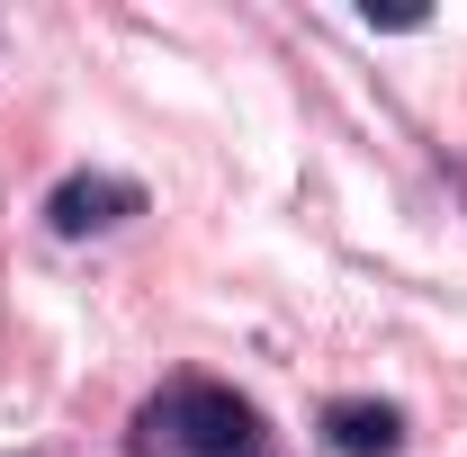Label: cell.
I'll return each instance as SVG.
<instances>
[{
  "instance_id": "1",
  "label": "cell",
  "mask_w": 467,
  "mask_h": 457,
  "mask_svg": "<svg viewBox=\"0 0 467 457\" xmlns=\"http://www.w3.org/2000/svg\"><path fill=\"white\" fill-rule=\"evenodd\" d=\"M126 457H279L270 412L225 377H171L126 412Z\"/></svg>"
},
{
  "instance_id": "2",
  "label": "cell",
  "mask_w": 467,
  "mask_h": 457,
  "mask_svg": "<svg viewBox=\"0 0 467 457\" xmlns=\"http://www.w3.org/2000/svg\"><path fill=\"white\" fill-rule=\"evenodd\" d=\"M144 216V179L126 171H63L46 188V233L55 242H90V233H117Z\"/></svg>"
},
{
  "instance_id": "3",
  "label": "cell",
  "mask_w": 467,
  "mask_h": 457,
  "mask_svg": "<svg viewBox=\"0 0 467 457\" xmlns=\"http://www.w3.org/2000/svg\"><path fill=\"white\" fill-rule=\"evenodd\" d=\"M405 431V403H378V395H333L324 403V449L333 457H396Z\"/></svg>"
},
{
  "instance_id": "4",
  "label": "cell",
  "mask_w": 467,
  "mask_h": 457,
  "mask_svg": "<svg viewBox=\"0 0 467 457\" xmlns=\"http://www.w3.org/2000/svg\"><path fill=\"white\" fill-rule=\"evenodd\" d=\"M359 27H422V9H378V0H368V9H359Z\"/></svg>"
}]
</instances>
